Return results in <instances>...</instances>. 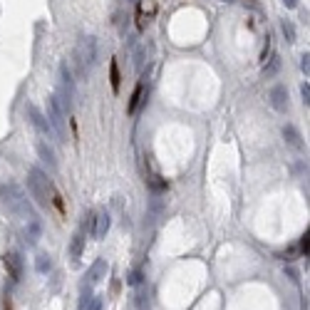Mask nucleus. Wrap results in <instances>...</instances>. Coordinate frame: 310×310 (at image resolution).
Here are the masks:
<instances>
[{
	"mask_svg": "<svg viewBox=\"0 0 310 310\" xmlns=\"http://www.w3.org/2000/svg\"><path fill=\"white\" fill-rule=\"evenodd\" d=\"M278 67H281V60H278V57L273 55V57H270V60H268L265 65H263V74H265V77L276 74V72H278Z\"/></svg>",
	"mask_w": 310,
	"mask_h": 310,
	"instance_id": "20",
	"label": "nucleus"
},
{
	"mask_svg": "<svg viewBox=\"0 0 310 310\" xmlns=\"http://www.w3.org/2000/svg\"><path fill=\"white\" fill-rule=\"evenodd\" d=\"M308 60H310L308 55H303V57H300V70H303L305 74H308V70H310V62H308Z\"/></svg>",
	"mask_w": 310,
	"mask_h": 310,
	"instance_id": "27",
	"label": "nucleus"
},
{
	"mask_svg": "<svg viewBox=\"0 0 310 310\" xmlns=\"http://www.w3.org/2000/svg\"><path fill=\"white\" fill-rule=\"evenodd\" d=\"M104 276H107V261H104V258H99V261H95V265L90 268L87 281H90V283H99Z\"/></svg>",
	"mask_w": 310,
	"mask_h": 310,
	"instance_id": "13",
	"label": "nucleus"
},
{
	"mask_svg": "<svg viewBox=\"0 0 310 310\" xmlns=\"http://www.w3.org/2000/svg\"><path fill=\"white\" fill-rule=\"evenodd\" d=\"M87 310H102V298H90V303H87Z\"/></svg>",
	"mask_w": 310,
	"mask_h": 310,
	"instance_id": "24",
	"label": "nucleus"
},
{
	"mask_svg": "<svg viewBox=\"0 0 310 310\" xmlns=\"http://www.w3.org/2000/svg\"><path fill=\"white\" fill-rule=\"evenodd\" d=\"M77 65H80V77H85L97 65V40L95 37H82L77 48Z\"/></svg>",
	"mask_w": 310,
	"mask_h": 310,
	"instance_id": "4",
	"label": "nucleus"
},
{
	"mask_svg": "<svg viewBox=\"0 0 310 310\" xmlns=\"http://www.w3.org/2000/svg\"><path fill=\"white\" fill-rule=\"evenodd\" d=\"M281 32L288 43H295V25L290 20H281Z\"/></svg>",
	"mask_w": 310,
	"mask_h": 310,
	"instance_id": "19",
	"label": "nucleus"
},
{
	"mask_svg": "<svg viewBox=\"0 0 310 310\" xmlns=\"http://www.w3.org/2000/svg\"><path fill=\"white\" fill-rule=\"evenodd\" d=\"M82 248H85V231L80 228L77 234L72 236V243H70V258L77 263L80 261V256H82Z\"/></svg>",
	"mask_w": 310,
	"mask_h": 310,
	"instance_id": "11",
	"label": "nucleus"
},
{
	"mask_svg": "<svg viewBox=\"0 0 310 310\" xmlns=\"http://www.w3.org/2000/svg\"><path fill=\"white\" fill-rule=\"evenodd\" d=\"M27 117H30V124L37 129V134H40L43 139H50L52 137V127H50V122H48V117L37 109L35 104H27Z\"/></svg>",
	"mask_w": 310,
	"mask_h": 310,
	"instance_id": "7",
	"label": "nucleus"
},
{
	"mask_svg": "<svg viewBox=\"0 0 310 310\" xmlns=\"http://www.w3.org/2000/svg\"><path fill=\"white\" fill-rule=\"evenodd\" d=\"M283 3H286L288 8H298V0H283Z\"/></svg>",
	"mask_w": 310,
	"mask_h": 310,
	"instance_id": "28",
	"label": "nucleus"
},
{
	"mask_svg": "<svg viewBox=\"0 0 310 310\" xmlns=\"http://www.w3.org/2000/svg\"><path fill=\"white\" fill-rule=\"evenodd\" d=\"M127 283H129V286H139V283H142V270H134V273L127 278Z\"/></svg>",
	"mask_w": 310,
	"mask_h": 310,
	"instance_id": "25",
	"label": "nucleus"
},
{
	"mask_svg": "<svg viewBox=\"0 0 310 310\" xmlns=\"http://www.w3.org/2000/svg\"><path fill=\"white\" fill-rule=\"evenodd\" d=\"M144 92H146L144 82H137V87H134V92H132V99H129V107H127V114H137L139 104L144 102Z\"/></svg>",
	"mask_w": 310,
	"mask_h": 310,
	"instance_id": "12",
	"label": "nucleus"
},
{
	"mask_svg": "<svg viewBox=\"0 0 310 310\" xmlns=\"http://www.w3.org/2000/svg\"><path fill=\"white\" fill-rule=\"evenodd\" d=\"M270 57H273V43H270V37L265 35V48H263V52H261V62L265 65Z\"/></svg>",
	"mask_w": 310,
	"mask_h": 310,
	"instance_id": "22",
	"label": "nucleus"
},
{
	"mask_svg": "<svg viewBox=\"0 0 310 310\" xmlns=\"http://www.w3.org/2000/svg\"><path fill=\"white\" fill-rule=\"evenodd\" d=\"M268 97H270V104H273L276 112H286L288 109V90H286V85H276L273 90L268 92Z\"/></svg>",
	"mask_w": 310,
	"mask_h": 310,
	"instance_id": "9",
	"label": "nucleus"
},
{
	"mask_svg": "<svg viewBox=\"0 0 310 310\" xmlns=\"http://www.w3.org/2000/svg\"><path fill=\"white\" fill-rule=\"evenodd\" d=\"M0 201L5 204V209H8L13 216H20V218H25V221L37 218L35 211H32V206H30V201H27V196L23 193V189L15 186V184H10V186H5L3 191H0Z\"/></svg>",
	"mask_w": 310,
	"mask_h": 310,
	"instance_id": "2",
	"label": "nucleus"
},
{
	"mask_svg": "<svg viewBox=\"0 0 310 310\" xmlns=\"http://www.w3.org/2000/svg\"><path fill=\"white\" fill-rule=\"evenodd\" d=\"M223 3H234V0H223Z\"/></svg>",
	"mask_w": 310,
	"mask_h": 310,
	"instance_id": "30",
	"label": "nucleus"
},
{
	"mask_svg": "<svg viewBox=\"0 0 310 310\" xmlns=\"http://www.w3.org/2000/svg\"><path fill=\"white\" fill-rule=\"evenodd\" d=\"M109 85H112V92H119V85H122V74H119V65L117 60H109Z\"/></svg>",
	"mask_w": 310,
	"mask_h": 310,
	"instance_id": "16",
	"label": "nucleus"
},
{
	"mask_svg": "<svg viewBox=\"0 0 310 310\" xmlns=\"http://www.w3.org/2000/svg\"><path fill=\"white\" fill-rule=\"evenodd\" d=\"M3 265H5V270H8V278H10L13 283H18L20 276H23V258H20L18 253H5V256H3Z\"/></svg>",
	"mask_w": 310,
	"mask_h": 310,
	"instance_id": "8",
	"label": "nucleus"
},
{
	"mask_svg": "<svg viewBox=\"0 0 310 310\" xmlns=\"http://www.w3.org/2000/svg\"><path fill=\"white\" fill-rule=\"evenodd\" d=\"M109 226H112V218H109V214H107V211L95 214V228H92V236H95L97 241H102V238L107 236Z\"/></svg>",
	"mask_w": 310,
	"mask_h": 310,
	"instance_id": "10",
	"label": "nucleus"
},
{
	"mask_svg": "<svg viewBox=\"0 0 310 310\" xmlns=\"http://www.w3.org/2000/svg\"><path fill=\"white\" fill-rule=\"evenodd\" d=\"M48 122H50L55 137L60 142H67V114H65V109H62V104H60L57 97L48 99Z\"/></svg>",
	"mask_w": 310,
	"mask_h": 310,
	"instance_id": "3",
	"label": "nucleus"
},
{
	"mask_svg": "<svg viewBox=\"0 0 310 310\" xmlns=\"http://www.w3.org/2000/svg\"><path fill=\"white\" fill-rule=\"evenodd\" d=\"M35 270H37V273H50V270H52V258H50L48 253H37V258H35Z\"/></svg>",
	"mask_w": 310,
	"mask_h": 310,
	"instance_id": "18",
	"label": "nucleus"
},
{
	"mask_svg": "<svg viewBox=\"0 0 310 310\" xmlns=\"http://www.w3.org/2000/svg\"><path fill=\"white\" fill-rule=\"evenodd\" d=\"M146 184H149L154 191H164V189H167V181H164L162 176H157V174H149V176H146Z\"/></svg>",
	"mask_w": 310,
	"mask_h": 310,
	"instance_id": "21",
	"label": "nucleus"
},
{
	"mask_svg": "<svg viewBox=\"0 0 310 310\" xmlns=\"http://www.w3.org/2000/svg\"><path fill=\"white\" fill-rule=\"evenodd\" d=\"M37 151H40V159L50 167V171H55L57 169V159H55V151L50 149V144L40 142V144H37Z\"/></svg>",
	"mask_w": 310,
	"mask_h": 310,
	"instance_id": "15",
	"label": "nucleus"
},
{
	"mask_svg": "<svg viewBox=\"0 0 310 310\" xmlns=\"http://www.w3.org/2000/svg\"><path fill=\"white\" fill-rule=\"evenodd\" d=\"M300 95H303V102L308 104V102H310V87H308V82L300 87Z\"/></svg>",
	"mask_w": 310,
	"mask_h": 310,
	"instance_id": "26",
	"label": "nucleus"
},
{
	"mask_svg": "<svg viewBox=\"0 0 310 310\" xmlns=\"http://www.w3.org/2000/svg\"><path fill=\"white\" fill-rule=\"evenodd\" d=\"M27 189H30V196L37 201L40 209H45V211L52 209V189H55V184L48 179V174L43 169L32 167L27 171Z\"/></svg>",
	"mask_w": 310,
	"mask_h": 310,
	"instance_id": "1",
	"label": "nucleus"
},
{
	"mask_svg": "<svg viewBox=\"0 0 310 310\" xmlns=\"http://www.w3.org/2000/svg\"><path fill=\"white\" fill-rule=\"evenodd\" d=\"M283 137H286V139H288V144H293L295 149H300V146H303V142H300L303 137H300V132H298L293 124H286V127H283Z\"/></svg>",
	"mask_w": 310,
	"mask_h": 310,
	"instance_id": "17",
	"label": "nucleus"
},
{
	"mask_svg": "<svg viewBox=\"0 0 310 310\" xmlns=\"http://www.w3.org/2000/svg\"><path fill=\"white\" fill-rule=\"evenodd\" d=\"M40 234H43L40 218H30V221H27V228H25V241H27V243H37Z\"/></svg>",
	"mask_w": 310,
	"mask_h": 310,
	"instance_id": "14",
	"label": "nucleus"
},
{
	"mask_svg": "<svg viewBox=\"0 0 310 310\" xmlns=\"http://www.w3.org/2000/svg\"><path fill=\"white\" fill-rule=\"evenodd\" d=\"M157 0H137V10H134V25L139 32L146 30V25L157 18Z\"/></svg>",
	"mask_w": 310,
	"mask_h": 310,
	"instance_id": "6",
	"label": "nucleus"
},
{
	"mask_svg": "<svg viewBox=\"0 0 310 310\" xmlns=\"http://www.w3.org/2000/svg\"><path fill=\"white\" fill-rule=\"evenodd\" d=\"M308 246H310V234L305 231L303 238H300V243H298V253H300V256H308Z\"/></svg>",
	"mask_w": 310,
	"mask_h": 310,
	"instance_id": "23",
	"label": "nucleus"
},
{
	"mask_svg": "<svg viewBox=\"0 0 310 310\" xmlns=\"http://www.w3.org/2000/svg\"><path fill=\"white\" fill-rule=\"evenodd\" d=\"M62 104V109H72L74 102V80H72V70L67 67V62L60 65V95H55Z\"/></svg>",
	"mask_w": 310,
	"mask_h": 310,
	"instance_id": "5",
	"label": "nucleus"
},
{
	"mask_svg": "<svg viewBox=\"0 0 310 310\" xmlns=\"http://www.w3.org/2000/svg\"><path fill=\"white\" fill-rule=\"evenodd\" d=\"M248 5H253V8H258V0H246Z\"/></svg>",
	"mask_w": 310,
	"mask_h": 310,
	"instance_id": "29",
	"label": "nucleus"
}]
</instances>
